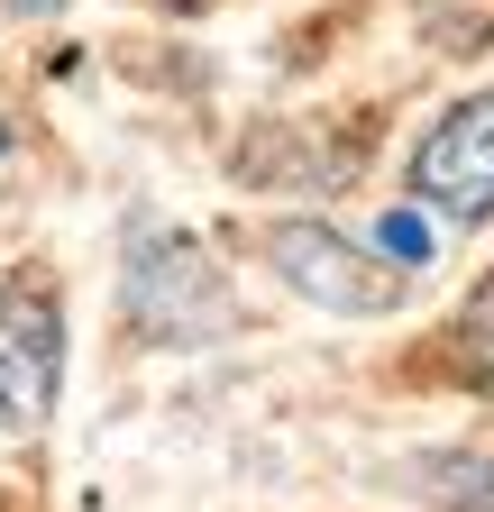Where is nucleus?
<instances>
[{
	"label": "nucleus",
	"instance_id": "f257e3e1",
	"mask_svg": "<svg viewBox=\"0 0 494 512\" xmlns=\"http://www.w3.org/2000/svg\"><path fill=\"white\" fill-rule=\"evenodd\" d=\"M129 320L156 330V339H174V348H202V339L229 330V284L183 229L138 220L129 229Z\"/></svg>",
	"mask_w": 494,
	"mask_h": 512
},
{
	"label": "nucleus",
	"instance_id": "f03ea898",
	"mask_svg": "<svg viewBox=\"0 0 494 512\" xmlns=\"http://www.w3.org/2000/svg\"><path fill=\"white\" fill-rule=\"evenodd\" d=\"M412 202L449 229L494 220V92H467L430 119V138L412 147Z\"/></svg>",
	"mask_w": 494,
	"mask_h": 512
},
{
	"label": "nucleus",
	"instance_id": "7ed1b4c3",
	"mask_svg": "<svg viewBox=\"0 0 494 512\" xmlns=\"http://www.w3.org/2000/svg\"><path fill=\"white\" fill-rule=\"evenodd\" d=\"M266 266L293 284V293H312L330 311H394L403 302V266H376L357 238H339L330 220H275L266 229Z\"/></svg>",
	"mask_w": 494,
	"mask_h": 512
},
{
	"label": "nucleus",
	"instance_id": "20e7f679",
	"mask_svg": "<svg viewBox=\"0 0 494 512\" xmlns=\"http://www.w3.org/2000/svg\"><path fill=\"white\" fill-rule=\"evenodd\" d=\"M65 394V311L46 284H0V421L37 430Z\"/></svg>",
	"mask_w": 494,
	"mask_h": 512
},
{
	"label": "nucleus",
	"instance_id": "39448f33",
	"mask_svg": "<svg viewBox=\"0 0 494 512\" xmlns=\"http://www.w3.org/2000/svg\"><path fill=\"white\" fill-rule=\"evenodd\" d=\"M430 503H449V512H494V458H476V448H440V458H421L412 467Z\"/></svg>",
	"mask_w": 494,
	"mask_h": 512
},
{
	"label": "nucleus",
	"instance_id": "423d86ee",
	"mask_svg": "<svg viewBox=\"0 0 494 512\" xmlns=\"http://www.w3.org/2000/svg\"><path fill=\"white\" fill-rule=\"evenodd\" d=\"M449 366L476 384V394H494V275H485L476 302L458 311V330H449Z\"/></svg>",
	"mask_w": 494,
	"mask_h": 512
},
{
	"label": "nucleus",
	"instance_id": "0eeeda50",
	"mask_svg": "<svg viewBox=\"0 0 494 512\" xmlns=\"http://www.w3.org/2000/svg\"><path fill=\"white\" fill-rule=\"evenodd\" d=\"M376 238H385V256H394L403 275L430 256V220H421V211H385V229H376Z\"/></svg>",
	"mask_w": 494,
	"mask_h": 512
},
{
	"label": "nucleus",
	"instance_id": "6e6552de",
	"mask_svg": "<svg viewBox=\"0 0 494 512\" xmlns=\"http://www.w3.org/2000/svg\"><path fill=\"white\" fill-rule=\"evenodd\" d=\"M0 156H10V119H0Z\"/></svg>",
	"mask_w": 494,
	"mask_h": 512
}]
</instances>
